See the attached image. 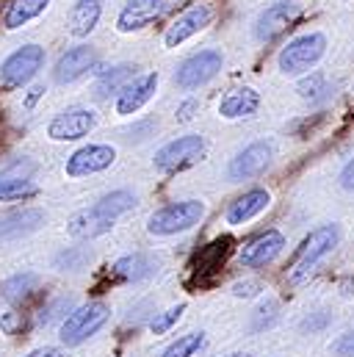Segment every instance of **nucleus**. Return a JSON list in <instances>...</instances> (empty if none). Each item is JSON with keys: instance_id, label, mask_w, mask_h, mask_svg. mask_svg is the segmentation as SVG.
<instances>
[{"instance_id": "2eb2a0df", "label": "nucleus", "mask_w": 354, "mask_h": 357, "mask_svg": "<svg viewBox=\"0 0 354 357\" xmlns=\"http://www.w3.org/2000/svg\"><path fill=\"white\" fill-rule=\"evenodd\" d=\"M158 89V75H139L133 78L130 84H125V89L116 94V114L128 116V114H136L144 102L153 100V94Z\"/></svg>"}, {"instance_id": "cd10ccee", "label": "nucleus", "mask_w": 354, "mask_h": 357, "mask_svg": "<svg viewBox=\"0 0 354 357\" xmlns=\"http://www.w3.org/2000/svg\"><path fill=\"white\" fill-rule=\"evenodd\" d=\"M202 347H205V335L202 333H191V335L177 338L175 344L164 352V357H194Z\"/></svg>"}, {"instance_id": "aec40b11", "label": "nucleus", "mask_w": 354, "mask_h": 357, "mask_svg": "<svg viewBox=\"0 0 354 357\" xmlns=\"http://www.w3.org/2000/svg\"><path fill=\"white\" fill-rule=\"evenodd\" d=\"M261 108V94L249 86H241V89H233L227 97H222L219 102V114L224 119H241V116H249Z\"/></svg>"}, {"instance_id": "a878e982", "label": "nucleus", "mask_w": 354, "mask_h": 357, "mask_svg": "<svg viewBox=\"0 0 354 357\" xmlns=\"http://www.w3.org/2000/svg\"><path fill=\"white\" fill-rule=\"evenodd\" d=\"M36 285H39V277L31 274V271H25V274H14L11 280H6L0 285V291H3V296L8 302H22V299H28L36 291Z\"/></svg>"}, {"instance_id": "c756f323", "label": "nucleus", "mask_w": 354, "mask_h": 357, "mask_svg": "<svg viewBox=\"0 0 354 357\" xmlns=\"http://www.w3.org/2000/svg\"><path fill=\"white\" fill-rule=\"evenodd\" d=\"M183 310H185V305H177V307H169V310H164L158 319H153V324H150V327H153V333H155V335H164V333H167V330L175 324L177 319L183 316Z\"/></svg>"}, {"instance_id": "393cba45", "label": "nucleus", "mask_w": 354, "mask_h": 357, "mask_svg": "<svg viewBox=\"0 0 354 357\" xmlns=\"http://www.w3.org/2000/svg\"><path fill=\"white\" fill-rule=\"evenodd\" d=\"M94 208H97L100 213L116 219V216L128 213L130 208H136V194H130V191H111V194L100 197V199L94 202Z\"/></svg>"}, {"instance_id": "f3484780", "label": "nucleus", "mask_w": 354, "mask_h": 357, "mask_svg": "<svg viewBox=\"0 0 354 357\" xmlns=\"http://www.w3.org/2000/svg\"><path fill=\"white\" fill-rule=\"evenodd\" d=\"M45 225V213L39 208H22L14 213L0 216V241H17L22 236H31Z\"/></svg>"}, {"instance_id": "9b49d317", "label": "nucleus", "mask_w": 354, "mask_h": 357, "mask_svg": "<svg viewBox=\"0 0 354 357\" xmlns=\"http://www.w3.org/2000/svg\"><path fill=\"white\" fill-rule=\"evenodd\" d=\"M116 158V150L108 147V144H88V147H81L78 153L70 155L67 161V175L70 178H86V175H94V172H102L114 164Z\"/></svg>"}, {"instance_id": "f03ea898", "label": "nucleus", "mask_w": 354, "mask_h": 357, "mask_svg": "<svg viewBox=\"0 0 354 357\" xmlns=\"http://www.w3.org/2000/svg\"><path fill=\"white\" fill-rule=\"evenodd\" d=\"M338 241H341V230L335 227V225H324V227H318V230H313L307 238H305V244H302V250H299V255H296V261H293V266H291V282H302L318 261H324L335 247H338Z\"/></svg>"}, {"instance_id": "bb28decb", "label": "nucleus", "mask_w": 354, "mask_h": 357, "mask_svg": "<svg viewBox=\"0 0 354 357\" xmlns=\"http://www.w3.org/2000/svg\"><path fill=\"white\" fill-rule=\"evenodd\" d=\"M36 191L39 188H36L33 180L0 175V199H22V197H33Z\"/></svg>"}, {"instance_id": "b1692460", "label": "nucleus", "mask_w": 354, "mask_h": 357, "mask_svg": "<svg viewBox=\"0 0 354 357\" xmlns=\"http://www.w3.org/2000/svg\"><path fill=\"white\" fill-rule=\"evenodd\" d=\"M133 70L136 67H130V64H119V67H114L111 73H100V81H97V86H94V94L97 97H108L111 91H119L125 89V84H130L133 81Z\"/></svg>"}, {"instance_id": "4c0bfd02", "label": "nucleus", "mask_w": 354, "mask_h": 357, "mask_svg": "<svg viewBox=\"0 0 354 357\" xmlns=\"http://www.w3.org/2000/svg\"><path fill=\"white\" fill-rule=\"evenodd\" d=\"M42 94H45V86H36V89H31V94H28V102H25V105L31 108V105H33V102H36Z\"/></svg>"}, {"instance_id": "423d86ee", "label": "nucleus", "mask_w": 354, "mask_h": 357, "mask_svg": "<svg viewBox=\"0 0 354 357\" xmlns=\"http://www.w3.org/2000/svg\"><path fill=\"white\" fill-rule=\"evenodd\" d=\"M42 67H45V47L25 45V47L14 50L0 64V84L3 86H25Z\"/></svg>"}, {"instance_id": "72a5a7b5", "label": "nucleus", "mask_w": 354, "mask_h": 357, "mask_svg": "<svg viewBox=\"0 0 354 357\" xmlns=\"http://www.w3.org/2000/svg\"><path fill=\"white\" fill-rule=\"evenodd\" d=\"M261 291V282H255V280H247V282H236L233 285V294L236 296H255Z\"/></svg>"}, {"instance_id": "6ab92c4d", "label": "nucleus", "mask_w": 354, "mask_h": 357, "mask_svg": "<svg viewBox=\"0 0 354 357\" xmlns=\"http://www.w3.org/2000/svg\"><path fill=\"white\" fill-rule=\"evenodd\" d=\"M268 202H271V197H268L266 188H252L244 197H238L236 202H230L224 219H227V225H244V222L255 219L258 213H263L268 208Z\"/></svg>"}, {"instance_id": "58836bf2", "label": "nucleus", "mask_w": 354, "mask_h": 357, "mask_svg": "<svg viewBox=\"0 0 354 357\" xmlns=\"http://www.w3.org/2000/svg\"><path fill=\"white\" fill-rule=\"evenodd\" d=\"M227 357H249V355H227Z\"/></svg>"}, {"instance_id": "7ed1b4c3", "label": "nucleus", "mask_w": 354, "mask_h": 357, "mask_svg": "<svg viewBox=\"0 0 354 357\" xmlns=\"http://www.w3.org/2000/svg\"><path fill=\"white\" fill-rule=\"evenodd\" d=\"M202 216H205V205L199 199L172 202V205H167V208H161L150 216L147 230L153 236H175V233H183V230L199 225Z\"/></svg>"}, {"instance_id": "f8f14e48", "label": "nucleus", "mask_w": 354, "mask_h": 357, "mask_svg": "<svg viewBox=\"0 0 354 357\" xmlns=\"http://www.w3.org/2000/svg\"><path fill=\"white\" fill-rule=\"evenodd\" d=\"M285 247V236L279 230H266L261 236H255L244 250H241V264L249 268H258L271 264Z\"/></svg>"}, {"instance_id": "f704fd0d", "label": "nucleus", "mask_w": 354, "mask_h": 357, "mask_svg": "<svg viewBox=\"0 0 354 357\" xmlns=\"http://www.w3.org/2000/svg\"><path fill=\"white\" fill-rule=\"evenodd\" d=\"M199 108V102L197 100H188V102H183L180 105V111H177V119L180 122H188V119H194V111Z\"/></svg>"}, {"instance_id": "e433bc0d", "label": "nucleus", "mask_w": 354, "mask_h": 357, "mask_svg": "<svg viewBox=\"0 0 354 357\" xmlns=\"http://www.w3.org/2000/svg\"><path fill=\"white\" fill-rule=\"evenodd\" d=\"M28 357H64L61 349H53V347H45V349H33Z\"/></svg>"}, {"instance_id": "20e7f679", "label": "nucleus", "mask_w": 354, "mask_h": 357, "mask_svg": "<svg viewBox=\"0 0 354 357\" xmlns=\"http://www.w3.org/2000/svg\"><path fill=\"white\" fill-rule=\"evenodd\" d=\"M108 316L111 313H108V307L102 302H91V305L72 310L61 324V341L67 347H81L84 341H88L108 321Z\"/></svg>"}, {"instance_id": "f257e3e1", "label": "nucleus", "mask_w": 354, "mask_h": 357, "mask_svg": "<svg viewBox=\"0 0 354 357\" xmlns=\"http://www.w3.org/2000/svg\"><path fill=\"white\" fill-rule=\"evenodd\" d=\"M324 53H327V36L324 33H305V36L291 39L279 50L277 64L285 75H302L310 67H316Z\"/></svg>"}, {"instance_id": "39448f33", "label": "nucleus", "mask_w": 354, "mask_h": 357, "mask_svg": "<svg viewBox=\"0 0 354 357\" xmlns=\"http://www.w3.org/2000/svg\"><path fill=\"white\" fill-rule=\"evenodd\" d=\"M208 150V142L197 133H188V136H180L175 142L164 144L158 153H155V169L158 172H177V169H185L191 167L194 161H199Z\"/></svg>"}, {"instance_id": "5701e85b", "label": "nucleus", "mask_w": 354, "mask_h": 357, "mask_svg": "<svg viewBox=\"0 0 354 357\" xmlns=\"http://www.w3.org/2000/svg\"><path fill=\"white\" fill-rule=\"evenodd\" d=\"M155 268H158V261H155L153 255L136 252V255L119 258V261L114 264V274L122 277V280H144V277L155 274Z\"/></svg>"}, {"instance_id": "0eeeda50", "label": "nucleus", "mask_w": 354, "mask_h": 357, "mask_svg": "<svg viewBox=\"0 0 354 357\" xmlns=\"http://www.w3.org/2000/svg\"><path fill=\"white\" fill-rule=\"evenodd\" d=\"M222 70V53L219 50H199L191 59H185L175 73V84L180 89H199L208 81H213Z\"/></svg>"}, {"instance_id": "4be33fe9", "label": "nucleus", "mask_w": 354, "mask_h": 357, "mask_svg": "<svg viewBox=\"0 0 354 357\" xmlns=\"http://www.w3.org/2000/svg\"><path fill=\"white\" fill-rule=\"evenodd\" d=\"M50 0H11L8 8L3 11V25L8 31L14 28H22L25 22H31L33 17H39L45 8H47Z\"/></svg>"}, {"instance_id": "1a4fd4ad", "label": "nucleus", "mask_w": 354, "mask_h": 357, "mask_svg": "<svg viewBox=\"0 0 354 357\" xmlns=\"http://www.w3.org/2000/svg\"><path fill=\"white\" fill-rule=\"evenodd\" d=\"M299 14H302L299 3H291V0H279V3L268 6L266 11H261V17L255 22V36L261 42H274L282 31H288L299 20Z\"/></svg>"}, {"instance_id": "a211bd4d", "label": "nucleus", "mask_w": 354, "mask_h": 357, "mask_svg": "<svg viewBox=\"0 0 354 357\" xmlns=\"http://www.w3.org/2000/svg\"><path fill=\"white\" fill-rule=\"evenodd\" d=\"M114 222H116V219L100 213V211L91 205L86 211H78V213L67 222V233H70L72 238H84V241H86V238H97V236L108 233V230L114 227Z\"/></svg>"}, {"instance_id": "9d476101", "label": "nucleus", "mask_w": 354, "mask_h": 357, "mask_svg": "<svg viewBox=\"0 0 354 357\" xmlns=\"http://www.w3.org/2000/svg\"><path fill=\"white\" fill-rule=\"evenodd\" d=\"M274 147L271 142H255L249 147H244L227 167V178L230 180H249L258 178L261 172H266V167L271 164Z\"/></svg>"}, {"instance_id": "dca6fc26", "label": "nucleus", "mask_w": 354, "mask_h": 357, "mask_svg": "<svg viewBox=\"0 0 354 357\" xmlns=\"http://www.w3.org/2000/svg\"><path fill=\"white\" fill-rule=\"evenodd\" d=\"M208 22H210V8H208V6H191L188 11H183L175 22L167 28V33H164L167 47H177L180 42L191 39V36L199 33Z\"/></svg>"}, {"instance_id": "6e6552de", "label": "nucleus", "mask_w": 354, "mask_h": 357, "mask_svg": "<svg viewBox=\"0 0 354 357\" xmlns=\"http://www.w3.org/2000/svg\"><path fill=\"white\" fill-rule=\"evenodd\" d=\"M94 125H97V114L91 108H70V111H61L47 125V136L53 142H78L91 133Z\"/></svg>"}, {"instance_id": "c85d7f7f", "label": "nucleus", "mask_w": 354, "mask_h": 357, "mask_svg": "<svg viewBox=\"0 0 354 357\" xmlns=\"http://www.w3.org/2000/svg\"><path fill=\"white\" fill-rule=\"evenodd\" d=\"M91 261V252H88L86 247H72V250H67V252H61L59 258H56V266L61 268V271H78V268H86V264Z\"/></svg>"}, {"instance_id": "c9c22d12", "label": "nucleus", "mask_w": 354, "mask_h": 357, "mask_svg": "<svg viewBox=\"0 0 354 357\" xmlns=\"http://www.w3.org/2000/svg\"><path fill=\"white\" fill-rule=\"evenodd\" d=\"M341 185H344L346 191H354V158L341 169Z\"/></svg>"}, {"instance_id": "ddd939ff", "label": "nucleus", "mask_w": 354, "mask_h": 357, "mask_svg": "<svg viewBox=\"0 0 354 357\" xmlns=\"http://www.w3.org/2000/svg\"><path fill=\"white\" fill-rule=\"evenodd\" d=\"M164 11V3L161 0H128L116 17V28L122 33H130V31H141L147 28L150 22H155Z\"/></svg>"}, {"instance_id": "7c9ffc66", "label": "nucleus", "mask_w": 354, "mask_h": 357, "mask_svg": "<svg viewBox=\"0 0 354 357\" xmlns=\"http://www.w3.org/2000/svg\"><path fill=\"white\" fill-rule=\"evenodd\" d=\"M330 352H332V357H354V327L346 330V333L330 347Z\"/></svg>"}, {"instance_id": "412c9836", "label": "nucleus", "mask_w": 354, "mask_h": 357, "mask_svg": "<svg viewBox=\"0 0 354 357\" xmlns=\"http://www.w3.org/2000/svg\"><path fill=\"white\" fill-rule=\"evenodd\" d=\"M100 20V3L97 0H78L72 8H70V17H67V28L72 36H88L94 31Z\"/></svg>"}, {"instance_id": "4468645a", "label": "nucleus", "mask_w": 354, "mask_h": 357, "mask_svg": "<svg viewBox=\"0 0 354 357\" xmlns=\"http://www.w3.org/2000/svg\"><path fill=\"white\" fill-rule=\"evenodd\" d=\"M94 64H97L94 50H91L88 45H78V47L67 50V53L59 59V64H56V70H53V78H56V84H72V81L84 78Z\"/></svg>"}, {"instance_id": "473e14b6", "label": "nucleus", "mask_w": 354, "mask_h": 357, "mask_svg": "<svg viewBox=\"0 0 354 357\" xmlns=\"http://www.w3.org/2000/svg\"><path fill=\"white\" fill-rule=\"evenodd\" d=\"M70 305H72V302H70L67 296H61V299H56V302H53V305L47 307V316H42V321H45V324H50L53 319H59V316H67V310H70Z\"/></svg>"}, {"instance_id": "2f4dec72", "label": "nucleus", "mask_w": 354, "mask_h": 357, "mask_svg": "<svg viewBox=\"0 0 354 357\" xmlns=\"http://www.w3.org/2000/svg\"><path fill=\"white\" fill-rule=\"evenodd\" d=\"M324 86V75H310V78H305L302 84H299V94L302 97H307V100H313V97H318V89Z\"/></svg>"}]
</instances>
